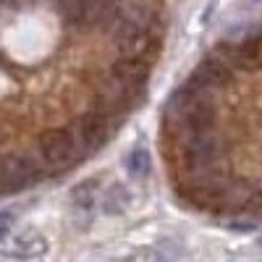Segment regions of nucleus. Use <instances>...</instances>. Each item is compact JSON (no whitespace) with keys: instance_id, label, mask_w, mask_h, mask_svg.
Wrapping results in <instances>:
<instances>
[{"instance_id":"3","label":"nucleus","mask_w":262,"mask_h":262,"mask_svg":"<svg viewBox=\"0 0 262 262\" xmlns=\"http://www.w3.org/2000/svg\"><path fill=\"white\" fill-rule=\"evenodd\" d=\"M126 168L131 179H147L152 173V155L147 147H134L126 158Z\"/></svg>"},{"instance_id":"1","label":"nucleus","mask_w":262,"mask_h":262,"mask_svg":"<svg viewBox=\"0 0 262 262\" xmlns=\"http://www.w3.org/2000/svg\"><path fill=\"white\" fill-rule=\"evenodd\" d=\"M173 8L147 0L0 3V200L66 176L144 105Z\"/></svg>"},{"instance_id":"5","label":"nucleus","mask_w":262,"mask_h":262,"mask_svg":"<svg viewBox=\"0 0 262 262\" xmlns=\"http://www.w3.org/2000/svg\"><path fill=\"white\" fill-rule=\"evenodd\" d=\"M97 181L95 179H86V181H81L74 191H71V202L79 207V210H92L95 205H97Z\"/></svg>"},{"instance_id":"2","label":"nucleus","mask_w":262,"mask_h":262,"mask_svg":"<svg viewBox=\"0 0 262 262\" xmlns=\"http://www.w3.org/2000/svg\"><path fill=\"white\" fill-rule=\"evenodd\" d=\"M158 149L176 205L262 226V18L215 39L168 92Z\"/></svg>"},{"instance_id":"4","label":"nucleus","mask_w":262,"mask_h":262,"mask_svg":"<svg viewBox=\"0 0 262 262\" xmlns=\"http://www.w3.org/2000/svg\"><path fill=\"white\" fill-rule=\"evenodd\" d=\"M128 205H131V194H128V189L123 184H113L111 189L105 191V200H102L105 212H123Z\"/></svg>"}]
</instances>
